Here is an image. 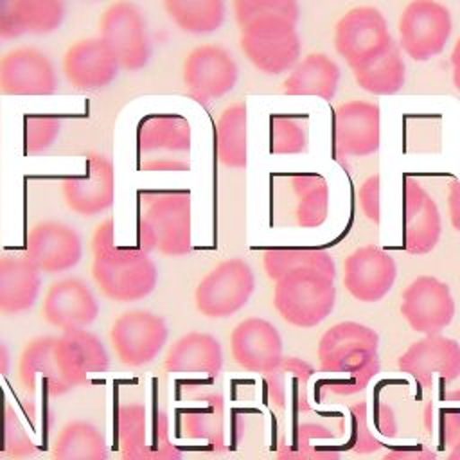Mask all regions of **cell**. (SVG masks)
<instances>
[{
  "label": "cell",
  "instance_id": "cell-28",
  "mask_svg": "<svg viewBox=\"0 0 460 460\" xmlns=\"http://www.w3.org/2000/svg\"><path fill=\"white\" fill-rule=\"evenodd\" d=\"M314 368L305 359L284 356L282 361L264 376L268 402L277 411L304 413L309 410V379Z\"/></svg>",
  "mask_w": 460,
  "mask_h": 460
},
{
  "label": "cell",
  "instance_id": "cell-5",
  "mask_svg": "<svg viewBox=\"0 0 460 460\" xmlns=\"http://www.w3.org/2000/svg\"><path fill=\"white\" fill-rule=\"evenodd\" d=\"M241 50L266 75L288 74L302 54L296 23L282 16H262L241 27Z\"/></svg>",
  "mask_w": 460,
  "mask_h": 460
},
{
  "label": "cell",
  "instance_id": "cell-21",
  "mask_svg": "<svg viewBox=\"0 0 460 460\" xmlns=\"http://www.w3.org/2000/svg\"><path fill=\"white\" fill-rule=\"evenodd\" d=\"M120 70L115 54L99 36L74 41L61 58L63 77L79 92H99L110 86Z\"/></svg>",
  "mask_w": 460,
  "mask_h": 460
},
{
  "label": "cell",
  "instance_id": "cell-39",
  "mask_svg": "<svg viewBox=\"0 0 460 460\" xmlns=\"http://www.w3.org/2000/svg\"><path fill=\"white\" fill-rule=\"evenodd\" d=\"M356 84L374 95H394L406 81V65L402 59V50L394 43L379 59L374 63L352 70Z\"/></svg>",
  "mask_w": 460,
  "mask_h": 460
},
{
  "label": "cell",
  "instance_id": "cell-11",
  "mask_svg": "<svg viewBox=\"0 0 460 460\" xmlns=\"http://www.w3.org/2000/svg\"><path fill=\"white\" fill-rule=\"evenodd\" d=\"M181 437L187 440H201L217 453L235 447L243 435V415L228 408L221 394L194 395L190 404L178 410Z\"/></svg>",
  "mask_w": 460,
  "mask_h": 460
},
{
  "label": "cell",
  "instance_id": "cell-49",
  "mask_svg": "<svg viewBox=\"0 0 460 460\" xmlns=\"http://www.w3.org/2000/svg\"><path fill=\"white\" fill-rule=\"evenodd\" d=\"M381 460H437V453L426 446L394 447L386 451Z\"/></svg>",
  "mask_w": 460,
  "mask_h": 460
},
{
  "label": "cell",
  "instance_id": "cell-32",
  "mask_svg": "<svg viewBox=\"0 0 460 460\" xmlns=\"http://www.w3.org/2000/svg\"><path fill=\"white\" fill-rule=\"evenodd\" d=\"M341 70L325 52H311L286 74L282 90L286 95H314L331 101L336 95Z\"/></svg>",
  "mask_w": 460,
  "mask_h": 460
},
{
  "label": "cell",
  "instance_id": "cell-17",
  "mask_svg": "<svg viewBox=\"0 0 460 460\" xmlns=\"http://www.w3.org/2000/svg\"><path fill=\"white\" fill-rule=\"evenodd\" d=\"M61 196L66 207L81 217L106 212L115 201L113 162L101 153H90L81 174L61 180Z\"/></svg>",
  "mask_w": 460,
  "mask_h": 460
},
{
  "label": "cell",
  "instance_id": "cell-4",
  "mask_svg": "<svg viewBox=\"0 0 460 460\" xmlns=\"http://www.w3.org/2000/svg\"><path fill=\"white\" fill-rule=\"evenodd\" d=\"M336 286L334 279L314 271H291L273 288V305L289 325L309 329L322 323L334 309Z\"/></svg>",
  "mask_w": 460,
  "mask_h": 460
},
{
  "label": "cell",
  "instance_id": "cell-41",
  "mask_svg": "<svg viewBox=\"0 0 460 460\" xmlns=\"http://www.w3.org/2000/svg\"><path fill=\"white\" fill-rule=\"evenodd\" d=\"M307 149L305 124L286 113L270 117V151L273 155H300Z\"/></svg>",
  "mask_w": 460,
  "mask_h": 460
},
{
  "label": "cell",
  "instance_id": "cell-14",
  "mask_svg": "<svg viewBox=\"0 0 460 460\" xmlns=\"http://www.w3.org/2000/svg\"><path fill=\"white\" fill-rule=\"evenodd\" d=\"M181 79L196 101H216L237 86L239 65L228 49L217 43H201L187 52L181 63Z\"/></svg>",
  "mask_w": 460,
  "mask_h": 460
},
{
  "label": "cell",
  "instance_id": "cell-34",
  "mask_svg": "<svg viewBox=\"0 0 460 460\" xmlns=\"http://www.w3.org/2000/svg\"><path fill=\"white\" fill-rule=\"evenodd\" d=\"M52 460H108L110 449L99 426L72 419L59 428L50 444Z\"/></svg>",
  "mask_w": 460,
  "mask_h": 460
},
{
  "label": "cell",
  "instance_id": "cell-52",
  "mask_svg": "<svg viewBox=\"0 0 460 460\" xmlns=\"http://www.w3.org/2000/svg\"><path fill=\"white\" fill-rule=\"evenodd\" d=\"M11 367V354L4 341H0V376H7Z\"/></svg>",
  "mask_w": 460,
  "mask_h": 460
},
{
  "label": "cell",
  "instance_id": "cell-45",
  "mask_svg": "<svg viewBox=\"0 0 460 460\" xmlns=\"http://www.w3.org/2000/svg\"><path fill=\"white\" fill-rule=\"evenodd\" d=\"M349 447L359 455H368V453L379 451L383 447V442L374 435L372 428L368 426V406L365 401L350 406Z\"/></svg>",
  "mask_w": 460,
  "mask_h": 460
},
{
  "label": "cell",
  "instance_id": "cell-37",
  "mask_svg": "<svg viewBox=\"0 0 460 460\" xmlns=\"http://www.w3.org/2000/svg\"><path fill=\"white\" fill-rule=\"evenodd\" d=\"M167 18L185 34L217 32L226 20V0H162Z\"/></svg>",
  "mask_w": 460,
  "mask_h": 460
},
{
  "label": "cell",
  "instance_id": "cell-18",
  "mask_svg": "<svg viewBox=\"0 0 460 460\" xmlns=\"http://www.w3.org/2000/svg\"><path fill=\"white\" fill-rule=\"evenodd\" d=\"M379 144L381 111L377 104L350 99L334 110L332 147L336 156H370L379 149Z\"/></svg>",
  "mask_w": 460,
  "mask_h": 460
},
{
  "label": "cell",
  "instance_id": "cell-35",
  "mask_svg": "<svg viewBox=\"0 0 460 460\" xmlns=\"http://www.w3.org/2000/svg\"><path fill=\"white\" fill-rule=\"evenodd\" d=\"M246 104L226 106L214 124V153L217 162L228 169H244L248 162L246 146Z\"/></svg>",
  "mask_w": 460,
  "mask_h": 460
},
{
  "label": "cell",
  "instance_id": "cell-19",
  "mask_svg": "<svg viewBox=\"0 0 460 460\" xmlns=\"http://www.w3.org/2000/svg\"><path fill=\"white\" fill-rule=\"evenodd\" d=\"M56 90V66L41 49L22 45L0 56L2 95H52Z\"/></svg>",
  "mask_w": 460,
  "mask_h": 460
},
{
  "label": "cell",
  "instance_id": "cell-8",
  "mask_svg": "<svg viewBox=\"0 0 460 460\" xmlns=\"http://www.w3.org/2000/svg\"><path fill=\"white\" fill-rule=\"evenodd\" d=\"M253 291L255 273L252 266L239 257H232L217 262L198 282L194 304L205 318H230L250 302Z\"/></svg>",
  "mask_w": 460,
  "mask_h": 460
},
{
  "label": "cell",
  "instance_id": "cell-46",
  "mask_svg": "<svg viewBox=\"0 0 460 460\" xmlns=\"http://www.w3.org/2000/svg\"><path fill=\"white\" fill-rule=\"evenodd\" d=\"M358 199H359V207L361 212L365 214V217L374 223L379 225V176L372 174L368 176L359 190H358Z\"/></svg>",
  "mask_w": 460,
  "mask_h": 460
},
{
  "label": "cell",
  "instance_id": "cell-31",
  "mask_svg": "<svg viewBox=\"0 0 460 460\" xmlns=\"http://www.w3.org/2000/svg\"><path fill=\"white\" fill-rule=\"evenodd\" d=\"M54 343L56 336L43 334L32 338L23 347L18 359V379L27 392H34L38 385H41L49 397H59L70 392L59 376Z\"/></svg>",
  "mask_w": 460,
  "mask_h": 460
},
{
  "label": "cell",
  "instance_id": "cell-25",
  "mask_svg": "<svg viewBox=\"0 0 460 460\" xmlns=\"http://www.w3.org/2000/svg\"><path fill=\"white\" fill-rule=\"evenodd\" d=\"M54 356L68 390L86 385L90 374H102L110 368V354L104 343L88 329L63 331L56 336Z\"/></svg>",
  "mask_w": 460,
  "mask_h": 460
},
{
  "label": "cell",
  "instance_id": "cell-38",
  "mask_svg": "<svg viewBox=\"0 0 460 460\" xmlns=\"http://www.w3.org/2000/svg\"><path fill=\"white\" fill-rule=\"evenodd\" d=\"M296 196L295 221L300 228H318L329 216V185L322 174L298 172L289 178Z\"/></svg>",
  "mask_w": 460,
  "mask_h": 460
},
{
  "label": "cell",
  "instance_id": "cell-51",
  "mask_svg": "<svg viewBox=\"0 0 460 460\" xmlns=\"http://www.w3.org/2000/svg\"><path fill=\"white\" fill-rule=\"evenodd\" d=\"M449 61H451V79H453V86L460 92V36L456 38V41H455V45H453Z\"/></svg>",
  "mask_w": 460,
  "mask_h": 460
},
{
  "label": "cell",
  "instance_id": "cell-54",
  "mask_svg": "<svg viewBox=\"0 0 460 460\" xmlns=\"http://www.w3.org/2000/svg\"><path fill=\"white\" fill-rule=\"evenodd\" d=\"M84 2H101V0H84Z\"/></svg>",
  "mask_w": 460,
  "mask_h": 460
},
{
  "label": "cell",
  "instance_id": "cell-43",
  "mask_svg": "<svg viewBox=\"0 0 460 460\" xmlns=\"http://www.w3.org/2000/svg\"><path fill=\"white\" fill-rule=\"evenodd\" d=\"M63 120L54 113H29L23 119V149L27 155H40L50 149L59 133Z\"/></svg>",
  "mask_w": 460,
  "mask_h": 460
},
{
  "label": "cell",
  "instance_id": "cell-16",
  "mask_svg": "<svg viewBox=\"0 0 460 460\" xmlns=\"http://www.w3.org/2000/svg\"><path fill=\"white\" fill-rule=\"evenodd\" d=\"M401 314L415 332L440 334L455 318L449 286L431 275L413 279L402 291Z\"/></svg>",
  "mask_w": 460,
  "mask_h": 460
},
{
  "label": "cell",
  "instance_id": "cell-23",
  "mask_svg": "<svg viewBox=\"0 0 460 460\" xmlns=\"http://www.w3.org/2000/svg\"><path fill=\"white\" fill-rule=\"evenodd\" d=\"M43 320L63 331L86 329L99 316L93 289L79 277H65L49 286L41 302Z\"/></svg>",
  "mask_w": 460,
  "mask_h": 460
},
{
  "label": "cell",
  "instance_id": "cell-53",
  "mask_svg": "<svg viewBox=\"0 0 460 460\" xmlns=\"http://www.w3.org/2000/svg\"><path fill=\"white\" fill-rule=\"evenodd\" d=\"M446 460H460V442L449 449V455Z\"/></svg>",
  "mask_w": 460,
  "mask_h": 460
},
{
  "label": "cell",
  "instance_id": "cell-20",
  "mask_svg": "<svg viewBox=\"0 0 460 460\" xmlns=\"http://www.w3.org/2000/svg\"><path fill=\"white\" fill-rule=\"evenodd\" d=\"M230 352L243 370L266 376L282 361L284 341L270 320L250 316L232 329Z\"/></svg>",
  "mask_w": 460,
  "mask_h": 460
},
{
  "label": "cell",
  "instance_id": "cell-50",
  "mask_svg": "<svg viewBox=\"0 0 460 460\" xmlns=\"http://www.w3.org/2000/svg\"><path fill=\"white\" fill-rule=\"evenodd\" d=\"M447 212L455 232H460V180L451 178L447 189Z\"/></svg>",
  "mask_w": 460,
  "mask_h": 460
},
{
  "label": "cell",
  "instance_id": "cell-9",
  "mask_svg": "<svg viewBox=\"0 0 460 460\" xmlns=\"http://www.w3.org/2000/svg\"><path fill=\"white\" fill-rule=\"evenodd\" d=\"M99 38L115 54L122 70H142L153 56L144 13L131 0H115L102 11Z\"/></svg>",
  "mask_w": 460,
  "mask_h": 460
},
{
  "label": "cell",
  "instance_id": "cell-22",
  "mask_svg": "<svg viewBox=\"0 0 460 460\" xmlns=\"http://www.w3.org/2000/svg\"><path fill=\"white\" fill-rule=\"evenodd\" d=\"M397 277L395 259L376 244L356 248L343 262V286L359 302L385 298Z\"/></svg>",
  "mask_w": 460,
  "mask_h": 460
},
{
  "label": "cell",
  "instance_id": "cell-1",
  "mask_svg": "<svg viewBox=\"0 0 460 460\" xmlns=\"http://www.w3.org/2000/svg\"><path fill=\"white\" fill-rule=\"evenodd\" d=\"M92 277L99 291L111 302L131 304L149 296L158 282L151 255L138 246L115 244V223L102 219L92 235Z\"/></svg>",
  "mask_w": 460,
  "mask_h": 460
},
{
  "label": "cell",
  "instance_id": "cell-10",
  "mask_svg": "<svg viewBox=\"0 0 460 460\" xmlns=\"http://www.w3.org/2000/svg\"><path fill=\"white\" fill-rule=\"evenodd\" d=\"M449 9L437 0H410L397 22V45L410 59L424 63L442 54L451 38Z\"/></svg>",
  "mask_w": 460,
  "mask_h": 460
},
{
  "label": "cell",
  "instance_id": "cell-6",
  "mask_svg": "<svg viewBox=\"0 0 460 460\" xmlns=\"http://www.w3.org/2000/svg\"><path fill=\"white\" fill-rule=\"evenodd\" d=\"M117 435L120 460H183V453L171 438L165 410L156 408L149 417L140 401L120 404Z\"/></svg>",
  "mask_w": 460,
  "mask_h": 460
},
{
  "label": "cell",
  "instance_id": "cell-27",
  "mask_svg": "<svg viewBox=\"0 0 460 460\" xmlns=\"http://www.w3.org/2000/svg\"><path fill=\"white\" fill-rule=\"evenodd\" d=\"M65 18V0H0V40L52 34Z\"/></svg>",
  "mask_w": 460,
  "mask_h": 460
},
{
  "label": "cell",
  "instance_id": "cell-33",
  "mask_svg": "<svg viewBox=\"0 0 460 460\" xmlns=\"http://www.w3.org/2000/svg\"><path fill=\"white\" fill-rule=\"evenodd\" d=\"M137 146L142 153H187L192 146L190 124L178 113H149L137 128Z\"/></svg>",
  "mask_w": 460,
  "mask_h": 460
},
{
  "label": "cell",
  "instance_id": "cell-7",
  "mask_svg": "<svg viewBox=\"0 0 460 460\" xmlns=\"http://www.w3.org/2000/svg\"><path fill=\"white\" fill-rule=\"evenodd\" d=\"M332 43L338 56L352 70H358L379 59L395 41L385 14L377 7L358 5L336 22Z\"/></svg>",
  "mask_w": 460,
  "mask_h": 460
},
{
  "label": "cell",
  "instance_id": "cell-36",
  "mask_svg": "<svg viewBox=\"0 0 460 460\" xmlns=\"http://www.w3.org/2000/svg\"><path fill=\"white\" fill-rule=\"evenodd\" d=\"M262 268L273 282L280 277L300 271V270H314L325 273L329 277H336L334 257L322 248H307V246H273L262 252Z\"/></svg>",
  "mask_w": 460,
  "mask_h": 460
},
{
  "label": "cell",
  "instance_id": "cell-13",
  "mask_svg": "<svg viewBox=\"0 0 460 460\" xmlns=\"http://www.w3.org/2000/svg\"><path fill=\"white\" fill-rule=\"evenodd\" d=\"M167 338V322L146 309H131L119 314L110 329V343L117 359L129 368L144 367L156 359Z\"/></svg>",
  "mask_w": 460,
  "mask_h": 460
},
{
  "label": "cell",
  "instance_id": "cell-2",
  "mask_svg": "<svg viewBox=\"0 0 460 460\" xmlns=\"http://www.w3.org/2000/svg\"><path fill=\"white\" fill-rule=\"evenodd\" d=\"M316 356L318 370L334 376L327 390L336 395H354L379 374V336L359 322H338L322 334Z\"/></svg>",
  "mask_w": 460,
  "mask_h": 460
},
{
  "label": "cell",
  "instance_id": "cell-24",
  "mask_svg": "<svg viewBox=\"0 0 460 460\" xmlns=\"http://www.w3.org/2000/svg\"><path fill=\"white\" fill-rule=\"evenodd\" d=\"M397 367L424 388L433 385L435 376L442 385L455 381L460 377V343L442 334L424 336L399 356Z\"/></svg>",
  "mask_w": 460,
  "mask_h": 460
},
{
  "label": "cell",
  "instance_id": "cell-48",
  "mask_svg": "<svg viewBox=\"0 0 460 460\" xmlns=\"http://www.w3.org/2000/svg\"><path fill=\"white\" fill-rule=\"evenodd\" d=\"M142 171H155V172H181L189 171L190 164L181 160V158H171V156H156V158H147L140 165Z\"/></svg>",
  "mask_w": 460,
  "mask_h": 460
},
{
  "label": "cell",
  "instance_id": "cell-40",
  "mask_svg": "<svg viewBox=\"0 0 460 460\" xmlns=\"http://www.w3.org/2000/svg\"><path fill=\"white\" fill-rule=\"evenodd\" d=\"M331 437L329 428L302 422L293 429L291 440L280 444L275 460H340V451L323 444Z\"/></svg>",
  "mask_w": 460,
  "mask_h": 460
},
{
  "label": "cell",
  "instance_id": "cell-30",
  "mask_svg": "<svg viewBox=\"0 0 460 460\" xmlns=\"http://www.w3.org/2000/svg\"><path fill=\"white\" fill-rule=\"evenodd\" d=\"M41 271L25 255H0V313L29 311L40 296Z\"/></svg>",
  "mask_w": 460,
  "mask_h": 460
},
{
  "label": "cell",
  "instance_id": "cell-12",
  "mask_svg": "<svg viewBox=\"0 0 460 460\" xmlns=\"http://www.w3.org/2000/svg\"><path fill=\"white\" fill-rule=\"evenodd\" d=\"M52 428V410L36 399L2 401L0 453L13 460L29 458L47 447Z\"/></svg>",
  "mask_w": 460,
  "mask_h": 460
},
{
  "label": "cell",
  "instance_id": "cell-3",
  "mask_svg": "<svg viewBox=\"0 0 460 460\" xmlns=\"http://www.w3.org/2000/svg\"><path fill=\"white\" fill-rule=\"evenodd\" d=\"M138 248L180 257L192 246V203L189 190H160L142 196L137 226Z\"/></svg>",
  "mask_w": 460,
  "mask_h": 460
},
{
  "label": "cell",
  "instance_id": "cell-26",
  "mask_svg": "<svg viewBox=\"0 0 460 460\" xmlns=\"http://www.w3.org/2000/svg\"><path fill=\"white\" fill-rule=\"evenodd\" d=\"M402 199L404 250L411 255H426L435 250L442 234L437 201L413 176L404 178Z\"/></svg>",
  "mask_w": 460,
  "mask_h": 460
},
{
  "label": "cell",
  "instance_id": "cell-42",
  "mask_svg": "<svg viewBox=\"0 0 460 460\" xmlns=\"http://www.w3.org/2000/svg\"><path fill=\"white\" fill-rule=\"evenodd\" d=\"M424 420L428 433H437L442 447H453L460 442V404H453V397L446 394L442 404L431 402L424 410Z\"/></svg>",
  "mask_w": 460,
  "mask_h": 460
},
{
  "label": "cell",
  "instance_id": "cell-29",
  "mask_svg": "<svg viewBox=\"0 0 460 460\" xmlns=\"http://www.w3.org/2000/svg\"><path fill=\"white\" fill-rule=\"evenodd\" d=\"M223 363L219 340L208 332L190 331L169 347L162 367L171 374H205L216 377L223 370Z\"/></svg>",
  "mask_w": 460,
  "mask_h": 460
},
{
  "label": "cell",
  "instance_id": "cell-15",
  "mask_svg": "<svg viewBox=\"0 0 460 460\" xmlns=\"http://www.w3.org/2000/svg\"><path fill=\"white\" fill-rule=\"evenodd\" d=\"M23 255L41 273H66L83 259V239L72 225L59 219H43L27 230Z\"/></svg>",
  "mask_w": 460,
  "mask_h": 460
},
{
  "label": "cell",
  "instance_id": "cell-47",
  "mask_svg": "<svg viewBox=\"0 0 460 460\" xmlns=\"http://www.w3.org/2000/svg\"><path fill=\"white\" fill-rule=\"evenodd\" d=\"M374 426L377 429L379 435L386 437V438H392L397 435V420H395V415L392 411V408L385 402H377L376 410H374Z\"/></svg>",
  "mask_w": 460,
  "mask_h": 460
},
{
  "label": "cell",
  "instance_id": "cell-44",
  "mask_svg": "<svg viewBox=\"0 0 460 460\" xmlns=\"http://www.w3.org/2000/svg\"><path fill=\"white\" fill-rule=\"evenodd\" d=\"M232 13L239 27L262 16H282L298 22V0H232Z\"/></svg>",
  "mask_w": 460,
  "mask_h": 460
}]
</instances>
